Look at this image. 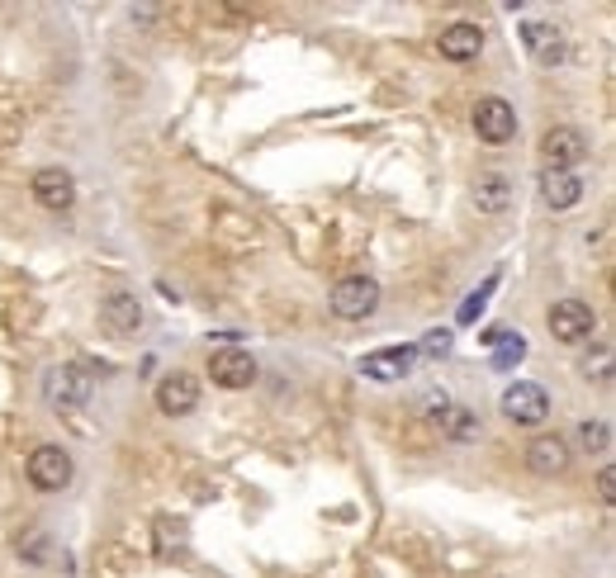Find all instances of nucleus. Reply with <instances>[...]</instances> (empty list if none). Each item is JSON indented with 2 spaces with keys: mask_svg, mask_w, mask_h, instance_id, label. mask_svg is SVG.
Segmentation results:
<instances>
[{
  "mask_svg": "<svg viewBox=\"0 0 616 578\" xmlns=\"http://www.w3.org/2000/svg\"><path fill=\"white\" fill-rule=\"evenodd\" d=\"M209 379H214L218 389H247L256 379V361L252 351H214V361H209Z\"/></svg>",
  "mask_w": 616,
  "mask_h": 578,
  "instance_id": "obj_12",
  "label": "nucleus"
},
{
  "mask_svg": "<svg viewBox=\"0 0 616 578\" xmlns=\"http://www.w3.org/2000/svg\"><path fill=\"white\" fill-rule=\"evenodd\" d=\"M423 351L427 356H445V351H451V332H431L423 347H417V356H423Z\"/></svg>",
  "mask_w": 616,
  "mask_h": 578,
  "instance_id": "obj_21",
  "label": "nucleus"
},
{
  "mask_svg": "<svg viewBox=\"0 0 616 578\" xmlns=\"http://www.w3.org/2000/svg\"><path fill=\"white\" fill-rule=\"evenodd\" d=\"M413 365H417V347H385V351L361 356V375L379 379V385H394V379L413 375Z\"/></svg>",
  "mask_w": 616,
  "mask_h": 578,
  "instance_id": "obj_10",
  "label": "nucleus"
},
{
  "mask_svg": "<svg viewBox=\"0 0 616 578\" xmlns=\"http://www.w3.org/2000/svg\"><path fill=\"white\" fill-rule=\"evenodd\" d=\"M90 393H96V385H90V370H81V365H52L43 375V399L52 409H86Z\"/></svg>",
  "mask_w": 616,
  "mask_h": 578,
  "instance_id": "obj_1",
  "label": "nucleus"
},
{
  "mask_svg": "<svg viewBox=\"0 0 616 578\" xmlns=\"http://www.w3.org/2000/svg\"><path fill=\"white\" fill-rule=\"evenodd\" d=\"M545 323H550V337H555V341L579 347V341L593 337L598 313H593V304H583V299H560V304H550Z\"/></svg>",
  "mask_w": 616,
  "mask_h": 578,
  "instance_id": "obj_2",
  "label": "nucleus"
},
{
  "mask_svg": "<svg viewBox=\"0 0 616 578\" xmlns=\"http://www.w3.org/2000/svg\"><path fill=\"white\" fill-rule=\"evenodd\" d=\"M72 455L62 451V445H38V451L29 455V469H24V475H29V483L38 493H62L72 483Z\"/></svg>",
  "mask_w": 616,
  "mask_h": 578,
  "instance_id": "obj_4",
  "label": "nucleus"
},
{
  "mask_svg": "<svg viewBox=\"0 0 616 578\" xmlns=\"http://www.w3.org/2000/svg\"><path fill=\"white\" fill-rule=\"evenodd\" d=\"M423 399H427V413L437 417V427H441L451 441H479V417L469 413V409L451 403L445 393H423Z\"/></svg>",
  "mask_w": 616,
  "mask_h": 578,
  "instance_id": "obj_9",
  "label": "nucleus"
},
{
  "mask_svg": "<svg viewBox=\"0 0 616 578\" xmlns=\"http://www.w3.org/2000/svg\"><path fill=\"white\" fill-rule=\"evenodd\" d=\"M574 437H579V445L588 455H602L612 445V427L607 423H593V417H588V423H579V431H574Z\"/></svg>",
  "mask_w": 616,
  "mask_h": 578,
  "instance_id": "obj_20",
  "label": "nucleus"
},
{
  "mask_svg": "<svg viewBox=\"0 0 616 578\" xmlns=\"http://www.w3.org/2000/svg\"><path fill=\"white\" fill-rule=\"evenodd\" d=\"M503 417L517 427H541L550 417V393L541 385H531V379H517V385L503 393Z\"/></svg>",
  "mask_w": 616,
  "mask_h": 578,
  "instance_id": "obj_6",
  "label": "nucleus"
},
{
  "mask_svg": "<svg viewBox=\"0 0 616 578\" xmlns=\"http://www.w3.org/2000/svg\"><path fill=\"white\" fill-rule=\"evenodd\" d=\"M521 43H527V52L536 62H565V34L555 29V24L550 20H527L521 24Z\"/></svg>",
  "mask_w": 616,
  "mask_h": 578,
  "instance_id": "obj_16",
  "label": "nucleus"
},
{
  "mask_svg": "<svg viewBox=\"0 0 616 578\" xmlns=\"http://www.w3.org/2000/svg\"><path fill=\"white\" fill-rule=\"evenodd\" d=\"M100 323L110 327L114 337H134L138 327H142V304H138V294H128V289H114V294H104Z\"/></svg>",
  "mask_w": 616,
  "mask_h": 578,
  "instance_id": "obj_13",
  "label": "nucleus"
},
{
  "mask_svg": "<svg viewBox=\"0 0 616 578\" xmlns=\"http://www.w3.org/2000/svg\"><path fill=\"white\" fill-rule=\"evenodd\" d=\"M475 134H479V142H489V148H507V142L517 138V110L498 96L479 100L475 104Z\"/></svg>",
  "mask_w": 616,
  "mask_h": 578,
  "instance_id": "obj_5",
  "label": "nucleus"
},
{
  "mask_svg": "<svg viewBox=\"0 0 616 578\" xmlns=\"http://www.w3.org/2000/svg\"><path fill=\"white\" fill-rule=\"evenodd\" d=\"M327 309H332L337 318H370V313L379 309V285L370 280V275H347V280L332 285Z\"/></svg>",
  "mask_w": 616,
  "mask_h": 578,
  "instance_id": "obj_3",
  "label": "nucleus"
},
{
  "mask_svg": "<svg viewBox=\"0 0 616 578\" xmlns=\"http://www.w3.org/2000/svg\"><path fill=\"white\" fill-rule=\"evenodd\" d=\"M489 341H493V370H513V365L527 356V341L517 332H489Z\"/></svg>",
  "mask_w": 616,
  "mask_h": 578,
  "instance_id": "obj_19",
  "label": "nucleus"
},
{
  "mask_svg": "<svg viewBox=\"0 0 616 578\" xmlns=\"http://www.w3.org/2000/svg\"><path fill=\"white\" fill-rule=\"evenodd\" d=\"M541 204L550 209V214H569L574 204L583 200V180L574 176V171H541Z\"/></svg>",
  "mask_w": 616,
  "mask_h": 578,
  "instance_id": "obj_14",
  "label": "nucleus"
},
{
  "mask_svg": "<svg viewBox=\"0 0 616 578\" xmlns=\"http://www.w3.org/2000/svg\"><path fill=\"white\" fill-rule=\"evenodd\" d=\"M569 460H574L569 441L555 437V431H550V437H531V445H527V469H531V475H541V479L565 475Z\"/></svg>",
  "mask_w": 616,
  "mask_h": 578,
  "instance_id": "obj_11",
  "label": "nucleus"
},
{
  "mask_svg": "<svg viewBox=\"0 0 616 578\" xmlns=\"http://www.w3.org/2000/svg\"><path fill=\"white\" fill-rule=\"evenodd\" d=\"M441 58L445 62H475L479 52H483V29L479 24H451V29H441Z\"/></svg>",
  "mask_w": 616,
  "mask_h": 578,
  "instance_id": "obj_17",
  "label": "nucleus"
},
{
  "mask_svg": "<svg viewBox=\"0 0 616 578\" xmlns=\"http://www.w3.org/2000/svg\"><path fill=\"white\" fill-rule=\"evenodd\" d=\"M475 204L483 209V214H503V209L513 204V186H507L503 176H483L475 186Z\"/></svg>",
  "mask_w": 616,
  "mask_h": 578,
  "instance_id": "obj_18",
  "label": "nucleus"
},
{
  "mask_svg": "<svg viewBox=\"0 0 616 578\" xmlns=\"http://www.w3.org/2000/svg\"><path fill=\"white\" fill-rule=\"evenodd\" d=\"M598 493H602V503H612V493H616V469H602V475H598Z\"/></svg>",
  "mask_w": 616,
  "mask_h": 578,
  "instance_id": "obj_22",
  "label": "nucleus"
},
{
  "mask_svg": "<svg viewBox=\"0 0 616 578\" xmlns=\"http://www.w3.org/2000/svg\"><path fill=\"white\" fill-rule=\"evenodd\" d=\"M156 409H162L166 417H190L194 409H200V379H194L190 370H172L156 379Z\"/></svg>",
  "mask_w": 616,
  "mask_h": 578,
  "instance_id": "obj_7",
  "label": "nucleus"
},
{
  "mask_svg": "<svg viewBox=\"0 0 616 578\" xmlns=\"http://www.w3.org/2000/svg\"><path fill=\"white\" fill-rule=\"evenodd\" d=\"M583 156H588V138L579 134V128H569V124L550 128V134L541 138V162H545V171H569V166H579Z\"/></svg>",
  "mask_w": 616,
  "mask_h": 578,
  "instance_id": "obj_8",
  "label": "nucleus"
},
{
  "mask_svg": "<svg viewBox=\"0 0 616 578\" xmlns=\"http://www.w3.org/2000/svg\"><path fill=\"white\" fill-rule=\"evenodd\" d=\"M34 200L43 204V209H72L76 204V180H72V171H62V166H48V171H38L34 176Z\"/></svg>",
  "mask_w": 616,
  "mask_h": 578,
  "instance_id": "obj_15",
  "label": "nucleus"
}]
</instances>
